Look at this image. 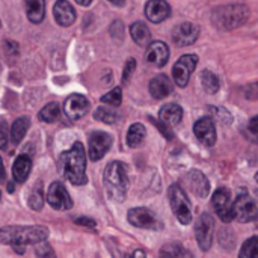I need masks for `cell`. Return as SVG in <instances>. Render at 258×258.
I'll return each mask as SVG.
<instances>
[{"label": "cell", "mask_w": 258, "mask_h": 258, "mask_svg": "<svg viewBox=\"0 0 258 258\" xmlns=\"http://www.w3.org/2000/svg\"><path fill=\"white\" fill-rule=\"evenodd\" d=\"M39 119L44 122H54L60 116V106L57 103H48L39 110Z\"/></svg>", "instance_id": "cell-28"}, {"label": "cell", "mask_w": 258, "mask_h": 258, "mask_svg": "<svg viewBox=\"0 0 258 258\" xmlns=\"http://www.w3.org/2000/svg\"><path fill=\"white\" fill-rule=\"evenodd\" d=\"M183 183L189 187V190L197 195L198 198H206L210 192V183L207 180V177L201 172V171H190L184 178Z\"/></svg>", "instance_id": "cell-16"}, {"label": "cell", "mask_w": 258, "mask_h": 258, "mask_svg": "<svg viewBox=\"0 0 258 258\" xmlns=\"http://www.w3.org/2000/svg\"><path fill=\"white\" fill-rule=\"evenodd\" d=\"M212 206L215 207L218 216L224 222H231L234 219L233 204H231V194L227 187H219L212 198Z\"/></svg>", "instance_id": "cell-10"}, {"label": "cell", "mask_w": 258, "mask_h": 258, "mask_svg": "<svg viewBox=\"0 0 258 258\" xmlns=\"http://www.w3.org/2000/svg\"><path fill=\"white\" fill-rule=\"evenodd\" d=\"M255 198H257V201H258V189L255 190Z\"/></svg>", "instance_id": "cell-43"}, {"label": "cell", "mask_w": 258, "mask_h": 258, "mask_svg": "<svg viewBox=\"0 0 258 258\" xmlns=\"http://www.w3.org/2000/svg\"><path fill=\"white\" fill-rule=\"evenodd\" d=\"M76 2H77L79 5H82V6H89L92 0H76Z\"/></svg>", "instance_id": "cell-40"}, {"label": "cell", "mask_w": 258, "mask_h": 258, "mask_svg": "<svg viewBox=\"0 0 258 258\" xmlns=\"http://www.w3.org/2000/svg\"><path fill=\"white\" fill-rule=\"evenodd\" d=\"M60 172L65 180L74 186H83L88 183L86 178V154L82 142L73 144V147L63 151L59 157Z\"/></svg>", "instance_id": "cell-1"}, {"label": "cell", "mask_w": 258, "mask_h": 258, "mask_svg": "<svg viewBox=\"0 0 258 258\" xmlns=\"http://www.w3.org/2000/svg\"><path fill=\"white\" fill-rule=\"evenodd\" d=\"M168 198H169L171 209L175 218L178 219V222H181L183 225L190 224L192 222V204L184 189L180 184H172L168 190Z\"/></svg>", "instance_id": "cell-5"}, {"label": "cell", "mask_w": 258, "mask_h": 258, "mask_svg": "<svg viewBox=\"0 0 258 258\" xmlns=\"http://www.w3.org/2000/svg\"><path fill=\"white\" fill-rule=\"evenodd\" d=\"M29 125H30V121H29V118H26V116H21V118H18V119H15V121L12 122L9 138H11V142H12L14 145H18V144L23 141L24 135H26L27 130H29Z\"/></svg>", "instance_id": "cell-25"}, {"label": "cell", "mask_w": 258, "mask_h": 258, "mask_svg": "<svg viewBox=\"0 0 258 258\" xmlns=\"http://www.w3.org/2000/svg\"><path fill=\"white\" fill-rule=\"evenodd\" d=\"M249 17V9L245 5L233 3V5H224L213 11L212 21L216 27L222 30H231L246 23Z\"/></svg>", "instance_id": "cell-4"}, {"label": "cell", "mask_w": 258, "mask_h": 258, "mask_svg": "<svg viewBox=\"0 0 258 258\" xmlns=\"http://www.w3.org/2000/svg\"><path fill=\"white\" fill-rule=\"evenodd\" d=\"M8 145V124L2 121V150H6Z\"/></svg>", "instance_id": "cell-38"}, {"label": "cell", "mask_w": 258, "mask_h": 258, "mask_svg": "<svg viewBox=\"0 0 258 258\" xmlns=\"http://www.w3.org/2000/svg\"><path fill=\"white\" fill-rule=\"evenodd\" d=\"M200 35V29L194 23H181L174 27L172 30V41L178 47L192 45Z\"/></svg>", "instance_id": "cell-14"}, {"label": "cell", "mask_w": 258, "mask_h": 258, "mask_svg": "<svg viewBox=\"0 0 258 258\" xmlns=\"http://www.w3.org/2000/svg\"><path fill=\"white\" fill-rule=\"evenodd\" d=\"M194 133H195L197 139L206 147H213L216 144V125H215L213 119L209 116H204L195 122Z\"/></svg>", "instance_id": "cell-15"}, {"label": "cell", "mask_w": 258, "mask_h": 258, "mask_svg": "<svg viewBox=\"0 0 258 258\" xmlns=\"http://www.w3.org/2000/svg\"><path fill=\"white\" fill-rule=\"evenodd\" d=\"M248 133H249V136L258 142V116H254L251 121H249V124H248Z\"/></svg>", "instance_id": "cell-35"}, {"label": "cell", "mask_w": 258, "mask_h": 258, "mask_svg": "<svg viewBox=\"0 0 258 258\" xmlns=\"http://www.w3.org/2000/svg\"><path fill=\"white\" fill-rule=\"evenodd\" d=\"M254 222H255V227H257V230H258V215H257V218L254 219Z\"/></svg>", "instance_id": "cell-42"}, {"label": "cell", "mask_w": 258, "mask_h": 258, "mask_svg": "<svg viewBox=\"0 0 258 258\" xmlns=\"http://www.w3.org/2000/svg\"><path fill=\"white\" fill-rule=\"evenodd\" d=\"M89 107H91L89 100L85 95H82V94H73L63 103V113L70 119L76 121V119L83 118L88 113Z\"/></svg>", "instance_id": "cell-13"}, {"label": "cell", "mask_w": 258, "mask_h": 258, "mask_svg": "<svg viewBox=\"0 0 258 258\" xmlns=\"http://www.w3.org/2000/svg\"><path fill=\"white\" fill-rule=\"evenodd\" d=\"M94 118L97 121H101L104 124H113L116 119H118V115L115 110L109 109V107H98L95 112H94Z\"/></svg>", "instance_id": "cell-29"}, {"label": "cell", "mask_w": 258, "mask_h": 258, "mask_svg": "<svg viewBox=\"0 0 258 258\" xmlns=\"http://www.w3.org/2000/svg\"><path fill=\"white\" fill-rule=\"evenodd\" d=\"M233 213H234V219L243 224L251 222L257 218V206L245 189L239 192V197L233 203Z\"/></svg>", "instance_id": "cell-8"}, {"label": "cell", "mask_w": 258, "mask_h": 258, "mask_svg": "<svg viewBox=\"0 0 258 258\" xmlns=\"http://www.w3.org/2000/svg\"><path fill=\"white\" fill-rule=\"evenodd\" d=\"M47 203L54 210H70L73 207V200L65 189V186L59 181L50 184L47 192Z\"/></svg>", "instance_id": "cell-11"}, {"label": "cell", "mask_w": 258, "mask_h": 258, "mask_svg": "<svg viewBox=\"0 0 258 258\" xmlns=\"http://www.w3.org/2000/svg\"><path fill=\"white\" fill-rule=\"evenodd\" d=\"M181 118H183V109L178 104H175V103L165 104L160 109V112H159V119L166 127H175V125H178L180 121H181Z\"/></svg>", "instance_id": "cell-21"}, {"label": "cell", "mask_w": 258, "mask_h": 258, "mask_svg": "<svg viewBox=\"0 0 258 258\" xmlns=\"http://www.w3.org/2000/svg\"><path fill=\"white\" fill-rule=\"evenodd\" d=\"M127 219H128V222H130L133 227H138V228L154 230V231L163 228L162 221H160L151 210H148V209H145V207H136V209L128 210Z\"/></svg>", "instance_id": "cell-7"}, {"label": "cell", "mask_w": 258, "mask_h": 258, "mask_svg": "<svg viewBox=\"0 0 258 258\" xmlns=\"http://www.w3.org/2000/svg\"><path fill=\"white\" fill-rule=\"evenodd\" d=\"M255 181L258 183V172H257V175H255Z\"/></svg>", "instance_id": "cell-44"}, {"label": "cell", "mask_w": 258, "mask_h": 258, "mask_svg": "<svg viewBox=\"0 0 258 258\" xmlns=\"http://www.w3.org/2000/svg\"><path fill=\"white\" fill-rule=\"evenodd\" d=\"M29 206H30V209H33L36 212L42 209L44 200H42V186H41V183H38V186L33 187V190H32V194L29 197Z\"/></svg>", "instance_id": "cell-31"}, {"label": "cell", "mask_w": 258, "mask_h": 258, "mask_svg": "<svg viewBox=\"0 0 258 258\" xmlns=\"http://www.w3.org/2000/svg\"><path fill=\"white\" fill-rule=\"evenodd\" d=\"M76 224L77 225H83V227H88V228H95L97 227V222L94 219H89V218H77L76 219Z\"/></svg>", "instance_id": "cell-37"}, {"label": "cell", "mask_w": 258, "mask_h": 258, "mask_svg": "<svg viewBox=\"0 0 258 258\" xmlns=\"http://www.w3.org/2000/svg\"><path fill=\"white\" fill-rule=\"evenodd\" d=\"M32 169V160L27 154H21L15 159L12 165V177L17 183H24L29 178Z\"/></svg>", "instance_id": "cell-22"}, {"label": "cell", "mask_w": 258, "mask_h": 258, "mask_svg": "<svg viewBox=\"0 0 258 258\" xmlns=\"http://www.w3.org/2000/svg\"><path fill=\"white\" fill-rule=\"evenodd\" d=\"M109 2L115 6H124V3H125V0H109Z\"/></svg>", "instance_id": "cell-39"}, {"label": "cell", "mask_w": 258, "mask_h": 258, "mask_svg": "<svg viewBox=\"0 0 258 258\" xmlns=\"http://www.w3.org/2000/svg\"><path fill=\"white\" fill-rule=\"evenodd\" d=\"M197 65H198V56L197 54L181 56L172 68V79H174L175 85L180 88H184L189 83L190 74L195 71Z\"/></svg>", "instance_id": "cell-9"}, {"label": "cell", "mask_w": 258, "mask_h": 258, "mask_svg": "<svg viewBox=\"0 0 258 258\" xmlns=\"http://www.w3.org/2000/svg\"><path fill=\"white\" fill-rule=\"evenodd\" d=\"M145 127L139 122L130 125L128 132H127V145L130 148H136L142 144L144 138H145Z\"/></svg>", "instance_id": "cell-26"}, {"label": "cell", "mask_w": 258, "mask_h": 258, "mask_svg": "<svg viewBox=\"0 0 258 258\" xmlns=\"http://www.w3.org/2000/svg\"><path fill=\"white\" fill-rule=\"evenodd\" d=\"M135 70H136V60H135L133 57H130V59L125 62V67H124V71H122V80H124V83L128 82V79H130V76L135 73Z\"/></svg>", "instance_id": "cell-34"}, {"label": "cell", "mask_w": 258, "mask_h": 258, "mask_svg": "<svg viewBox=\"0 0 258 258\" xmlns=\"http://www.w3.org/2000/svg\"><path fill=\"white\" fill-rule=\"evenodd\" d=\"M201 85H203V88L206 89L207 94H216L219 91V88H221L219 77L215 73L209 71V70L201 73Z\"/></svg>", "instance_id": "cell-27"}, {"label": "cell", "mask_w": 258, "mask_h": 258, "mask_svg": "<svg viewBox=\"0 0 258 258\" xmlns=\"http://www.w3.org/2000/svg\"><path fill=\"white\" fill-rule=\"evenodd\" d=\"M172 82L168 76L165 74H159L156 76L151 82H150V94L156 98V100H163L168 95L172 94Z\"/></svg>", "instance_id": "cell-20"}, {"label": "cell", "mask_w": 258, "mask_h": 258, "mask_svg": "<svg viewBox=\"0 0 258 258\" xmlns=\"http://www.w3.org/2000/svg\"><path fill=\"white\" fill-rule=\"evenodd\" d=\"M162 257H190L192 254L186 249H183L180 245H166L162 251H160Z\"/></svg>", "instance_id": "cell-33"}, {"label": "cell", "mask_w": 258, "mask_h": 258, "mask_svg": "<svg viewBox=\"0 0 258 258\" xmlns=\"http://www.w3.org/2000/svg\"><path fill=\"white\" fill-rule=\"evenodd\" d=\"M112 136L106 132H94L89 138V159L92 162H98L106 156V153L112 147Z\"/></svg>", "instance_id": "cell-12"}, {"label": "cell", "mask_w": 258, "mask_h": 258, "mask_svg": "<svg viewBox=\"0 0 258 258\" xmlns=\"http://www.w3.org/2000/svg\"><path fill=\"white\" fill-rule=\"evenodd\" d=\"M245 97L248 100H258V82L245 88Z\"/></svg>", "instance_id": "cell-36"}, {"label": "cell", "mask_w": 258, "mask_h": 258, "mask_svg": "<svg viewBox=\"0 0 258 258\" xmlns=\"http://www.w3.org/2000/svg\"><path fill=\"white\" fill-rule=\"evenodd\" d=\"M53 15L59 26L68 27L76 21V11L67 0H57L53 6Z\"/></svg>", "instance_id": "cell-19"}, {"label": "cell", "mask_w": 258, "mask_h": 258, "mask_svg": "<svg viewBox=\"0 0 258 258\" xmlns=\"http://www.w3.org/2000/svg\"><path fill=\"white\" fill-rule=\"evenodd\" d=\"M103 181L107 197L116 203H122L128 189V177L125 166L116 160L110 162L104 169Z\"/></svg>", "instance_id": "cell-3"}, {"label": "cell", "mask_w": 258, "mask_h": 258, "mask_svg": "<svg viewBox=\"0 0 258 258\" xmlns=\"http://www.w3.org/2000/svg\"><path fill=\"white\" fill-rule=\"evenodd\" d=\"M24 8L27 18L32 23H41L45 17V3L44 0H24Z\"/></svg>", "instance_id": "cell-23"}, {"label": "cell", "mask_w": 258, "mask_h": 258, "mask_svg": "<svg viewBox=\"0 0 258 258\" xmlns=\"http://www.w3.org/2000/svg\"><path fill=\"white\" fill-rule=\"evenodd\" d=\"M171 14V8L166 0H148L145 5V17L151 23H162Z\"/></svg>", "instance_id": "cell-17"}, {"label": "cell", "mask_w": 258, "mask_h": 258, "mask_svg": "<svg viewBox=\"0 0 258 258\" xmlns=\"http://www.w3.org/2000/svg\"><path fill=\"white\" fill-rule=\"evenodd\" d=\"M47 237L48 230L44 227H3L0 230V242L12 246L38 245Z\"/></svg>", "instance_id": "cell-2"}, {"label": "cell", "mask_w": 258, "mask_h": 258, "mask_svg": "<svg viewBox=\"0 0 258 258\" xmlns=\"http://www.w3.org/2000/svg\"><path fill=\"white\" fill-rule=\"evenodd\" d=\"M239 255L242 258L258 257V237H251V239H248V240L243 243V246H242Z\"/></svg>", "instance_id": "cell-30"}, {"label": "cell", "mask_w": 258, "mask_h": 258, "mask_svg": "<svg viewBox=\"0 0 258 258\" xmlns=\"http://www.w3.org/2000/svg\"><path fill=\"white\" fill-rule=\"evenodd\" d=\"M213 234H215V219L209 213L200 215V218L195 222V237L198 242V246L201 251H209L213 243Z\"/></svg>", "instance_id": "cell-6"}, {"label": "cell", "mask_w": 258, "mask_h": 258, "mask_svg": "<svg viewBox=\"0 0 258 258\" xmlns=\"http://www.w3.org/2000/svg\"><path fill=\"white\" fill-rule=\"evenodd\" d=\"M101 101L109 104V106H119L121 101H122V91H121V88L116 86L112 91H109L107 94H104L101 97Z\"/></svg>", "instance_id": "cell-32"}, {"label": "cell", "mask_w": 258, "mask_h": 258, "mask_svg": "<svg viewBox=\"0 0 258 258\" xmlns=\"http://www.w3.org/2000/svg\"><path fill=\"white\" fill-rule=\"evenodd\" d=\"M130 33L133 41L139 45V47H148L151 44V33L150 29L142 23V21H136L132 24L130 27Z\"/></svg>", "instance_id": "cell-24"}, {"label": "cell", "mask_w": 258, "mask_h": 258, "mask_svg": "<svg viewBox=\"0 0 258 258\" xmlns=\"http://www.w3.org/2000/svg\"><path fill=\"white\" fill-rule=\"evenodd\" d=\"M14 190H15V187H14V183H9V187H8V192H9V194H12Z\"/></svg>", "instance_id": "cell-41"}, {"label": "cell", "mask_w": 258, "mask_h": 258, "mask_svg": "<svg viewBox=\"0 0 258 258\" xmlns=\"http://www.w3.org/2000/svg\"><path fill=\"white\" fill-rule=\"evenodd\" d=\"M145 57H147V62H150L156 67H163L169 60V48L162 41H153L147 47Z\"/></svg>", "instance_id": "cell-18"}]
</instances>
